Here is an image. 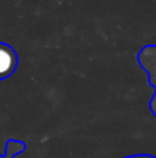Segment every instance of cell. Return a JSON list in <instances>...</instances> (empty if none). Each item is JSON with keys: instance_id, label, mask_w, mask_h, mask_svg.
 Instances as JSON below:
<instances>
[{"instance_id": "obj_1", "label": "cell", "mask_w": 156, "mask_h": 158, "mask_svg": "<svg viewBox=\"0 0 156 158\" xmlns=\"http://www.w3.org/2000/svg\"><path fill=\"white\" fill-rule=\"evenodd\" d=\"M17 67V56L7 44L0 43V79L10 77Z\"/></svg>"}, {"instance_id": "obj_2", "label": "cell", "mask_w": 156, "mask_h": 158, "mask_svg": "<svg viewBox=\"0 0 156 158\" xmlns=\"http://www.w3.org/2000/svg\"><path fill=\"white\" fill-rule=\"evenodd\" d=\"M129 158H155L152 156H133V157H129Z\"/></svg>"}]
</instances>
